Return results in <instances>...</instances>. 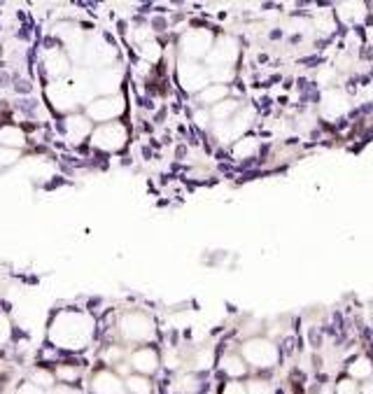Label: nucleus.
I'll return each instance as SVG.
<instances>
[{
	"instance_id": "1",
	"label": "nucleus",
	"mask_w": 373,
	"mask_h": 394,
	"mask_svg": "<svg viewBox=\"0 0 373 394\" xmlns=\"http://www.w3.org/2000/svg\"><path fill=\"white\" fill-rule=\"evenodd\" d=\"M96 320L82 310H59L49 322L47 338L54 350L63 352H79L93 340Z\"/></svg>"
},
{
	"instance_id": "2",
	"label": "nucleus",
	"mask_w": 373,
	"mask_h": 394,
	"mask_svg": "<svg viewBox=\"0 0 373 394\" xmlns=\"http://www.w3.org/2000/svg\"><path fill=\"white\" fill-rule=\"evenodd\" d=\"M238 355L243 357L247 369H254V371H271V369H275L280 364V350H278V345L271 338H259V336L243 340Z\"/></svg>"
},
{
	"instance_id": "3",
	"label": "nucleus",
	"mask_w": 373,
	"mask_h": 394,
	"mask_svg": "<svg viewBox=\"0 0 373 394\" xmlns=\"http://www.w3.org/2000/svg\"><path fill=\"white\" fill-rule=\"evenodd\" d=\"M114 61H117V47L103 33H93L86 38V45L82 52V63L86 66V70L112 68Z\"/></svg>"
},
{
	"instance_id": "4",
	"label": "nucleus",
	"mask_w": 373,
	"mask_h": 394,
	"mask_svg": "<svg viewBox=\"0 0 373 394\" xmlns=\"http://www.w3.org/2000/svg\"><path fill=\"white\" fill-rule=\"evenodd\" d=\"M119 336L129 343H147L154 338V320L143 310H129L117 320Z\"/></svg>"
},
{
	"instance_id": "5",
	"label": "nucleus",
	"mask_w": 373,
	"mask_h": 394,
	"mask_svg": "<svg viewBox=\"0 0 373 394\" xmlns=\"http://www.w3.org/2000/svg\"><path fill=\"white\" fill-rule=\"evenodd\" d=\"M45 96H47V103L56 112H61V115H73L82 105V98H79V93H77V89L73 86V82L68 77L49 79L45 86Z\"/></svg>"
},
{
	"instance_id": "6",
	"label": "nucleus",
	"mask_w": 373,
	"mask_h": 394,
	"mask_svg": "<svg viewBox=\"0 0 373 394\" xmlns=\"http://www.w3.org/2000/svg\"><path fill=\"white\" fill-rule=\"evenodd\" d=\"M91 145L105 154L122 152L126 142H129V129L122 122H110V124H98L91 131Z\"/></svg>"
},
{
	"instance_id": "7",
	"label": "nucleus",
	"mask_w": 373,
	"mask_h": 394,
	"mask_svg": "<svg viewBox=\"0 0 373 394\" xmlns=\"http://www.w3.org/2000/svg\"><path fill=\"white\" fill-rule=\"evenodd\" d=\"M126 112V98L122 93L117 96H96L86 103V117L98 124H110L119 122V117Z\"/></svg>"
},
{
	"instance_id": "8",
	"label": "nucleus",
	"mask_w": 373,
	"mask_h": 394,
	"mask_svg": "<svg viewBox=\"0 0 373 394\" xmlns=\"http://www.w3.org/2000/svg\"><path fill=\"white\" fill-rule=\"evenodd\" d=\"M215 42V33L208 31V28H189L187 33H182L180 38V52H182V59L187 61H206L208 52L213 49Z\"/></svg>"
},
{
	"instance_id": "9",
	"label": "nucleus",
	"mask_w": 373,
	"mask_h": 394,
	"mask_svg": "<svg viewBox=\"0 0 373 394\" xmlns=\"http://www.w3.org/2000/svg\"><path fill=\"white\" fill-rule=\"evenodd\" d=\"M54 35L61 42V49L68 54L70 61H82V52L86 45V33L75 21H61L54 26Z\"/></svg>"
},
{
	"instance_id": "10",
	"label": "nucleus",
	"mask_w": 373,
	"mask_h": 394,
	"mask_svg": "<svg viewBox=\"0 0 373 394\" xmlns=\"http://www.w3.org/2000/svg\"><path fill=\"white\" fill-rule=\"evenodd\" d=\"M175 75H177V84L182 86L187 93H198L210 84L208 68L198 61L180 59V61H177V68H175Z\"/></svg>"
},
{
	"instance_id": "11",
	"label": "nucleus",
	"mask_w": 373,
	"mask_h": 394,
	"mask_svg": "<svg viewBox=\"0 0 373 394\" xmlns=\"http://www.w3.org/2000/svg\"><path fill=\"white\" fill-rule=\"evenodd\" d=\"M240 56V45L233 35L215 38L213 49L206 56V68H233Z\"/></svg>"
},
{
	"instance_id": "12",
	"label": "nucleus",
	"mask_w": 373,
	"mask_h": 394,
	"mask_svg": "<svg viewBox=\"0 0 373 394\" xmlns=\"http://www.w3.org/2000/svg\"><path fill=\"white\" fill-rule=\"evenodd\" d=\"M42 68L49 75V79H66L70 77V59L61 47H45L42 52Z\"/></svg>"
},
{
	"instance_id": "13",
	"label": "nucleus",
	"mask_w": 373,
	"mask_h": 394,
	"mask_svg": "<svg viewBox=\"0 0 373 394\" xmlns=\"http://www.w3.org/2000/svg\"><path fill=\"white\" fill-rule=\"evenodd\" d=\"M91 131L93 122L82 112H73V115L63 117V138L73 145H79L86 138H91Z\"/></svg>"
},
{
	"instance_id": "14",
	"label": "nucleus",
	"mask_w": 373,
	"mask_h": 394,
	"mask_svg": "<svg viewBox=\"0 0 373 394\" xmlns=\"http://www.w3.org/2000/svg\"><path fill=\"white\" fill-rule=\"evenodd\" d=\"M129 364L131 369L136 373H140V376H152V373L159 371V364H161V357L159 352L154 348H149V345H143V348H136L133 352H131L129 357Z\"/></svg>"
},
{
	"instance_id": "15",
	"label": "nucleus",
	"mask_w": 373,
	"mask_h": 394,
	"mask_svg": "<svg viewBox=\"0 0 373 394\" xmlns=\"http://www.w3.org/2000/svg\"><path fill=\"white\" fill-rule=\"evenodd\" d=\"M122 70L112 68H103V70H93V89L98 91V96H117L122 89Z\"/></svg>"
},
{
	"instance_id": "16",
	"label": "nucleus",
	"mask_w": 373,
	"mask_h": 394,
	"mask_svg": "<svg viewBox=\"0 0 373 394\" xmlns=\"http://www.w3.org/2000/svg\"><path fill=\"white\" fill-rule=\"evenodd\" d=\"M320 108H322V117L338 119V117H343L348 112V96L341 89H327V91L322 93Z\"/></svg>"
},
{
	"instance_id": "17",
	"label": "nucleus",
	"mask_w": 373,
	"mask_h": 394,
	"mask_svg": "<svg viewBox=\"0 0 373 394\" xmlns=\"http://www.w3.org/2000/svg\"><path fill=\"white\" fill-rule=\"evenodd\" d=\"M91 390L93 394H126L122 378L114 371H110V369H103V371L93 373Z\"/></svg>"
},
{
	"instance_id": "18",
	"label": "nucleus",
	"mask_w": 373,
	"mask_h": 394,
	"mask_svg": "<svg viewBox=\"0 0 373 394\" xmlns=\"http://www.w3.org/2000/svg\"><path fill=\"white\" fill-rule=\"evenodd\" d=\"M217 366H220V371L226 376L228 380H240L247 376V364L243 362V357L236 355V352H224V355L220 357V362H217Z\"/></svg>"
},
{
	"instance_id": "19",
	"label": "nucleus",
	"mask_w": 373,
	"mask_h": 394,
	"mask_svg": "<svg viewBox=\"0 0 373 394\" xmlns=\"http://www.w3.org/2000/svg\"><path fill=\"white\" fill-rule=\"evenodd\" d=\"M345 376H348V378H352L355 383H364V380H369L373 376V357L357 352V355H355L350 362H348Z\"/></svg>"
},
{
	"instance_id": "20",
	"label": "nucleus",
	"mask_w": 373,
	"mask_h": 394,
	"mask_svg": "<svg viewBox=\"0 0 373 394\" xmlns=\"http://www.w3.org/2000/svg\"><path fill=\"white\" fill-rule=\"evenodd\" d=\"M28 138H26V131L21 126H14V124H5L0 126V147H7V149H19L21 152L26 147Z\"/></svg>"
},
{
	"instance_id": "21",
	"label": "nucleus",
	"mask_w": 373,
	"mask_h": 394,
	"mask_svg": "<svg viewBox=\"0 0 373 394\" xmlns=\"http://www.w3.org/2000/svg\"><path fill=\"white\" fill-rule=\"evenodd\" d=\"M259 154V138H254V135H243V138H238L233 145H231V156L238 159V161H250L252 156Z\"/></svg>"
},
{
	"instance_id": "22",
	"label": "nucleus",
	"mask_w": 373,
	"mask_h": 394,
	"mask_svg": "<svg viewBox=\"0 0 373 394\" xmlns=\"http://www.w3.org/2000/svg\"><path fill=\"white\" fill-rule=\"evenodd\" d=\"M224 98H228V86L224 84H210L203 89V91L196 93V101L201 103V105H206V110H210L213 105H217V103H222Z\"/></svg>"
},
{
	"instance_id": "23",
	"label": "nucleus",
	"mask_w": 373,
	"mask_h": 394,
	"mask_svg": "<svg viewBox=\"0 0 373 394\" xmlns=\"http://www.w3.org/2000/svg\"><path fill=\"white\" fill-rule=\"evenodd\" d=\"M243 108V103L238 98H224L222 103L210 108V117H213V124H222V122H228L231 117L236 115L238 110Z\"/></svg>"
},
{
	"instance_id": "24",
	"label": "nucleus",
	"mask_w": 373,
	"mask_h": 394,
	"mask_svg": "<svg viewBox=\"0 0 373 394\" xmlns=\"http://www.w3.org/2000/svg\"><path fill=\"white\" fill-rule=\"evenodd\" d=\"M124 390L129 394H154V385L147 376H140V373H131L124 380Z\"/></svg>"
},
{
	"instance_id": "25",
	"label": "nucleus",
	"mask_w": 373,
	"mask_h": 394,
	"mask_svg": "<svg viewBox=\"0 0 373 394\" xmlns=\"http://www.w3.org/2000/svg\"><path fill=\"white\" fill-rule=\"evenodd\" d=\"M54 378L59 380L61 385H75L82 378V369L77 364H59L54 369Z\"/></svg>"
},
{
	"instance_id": "26",
	"label": "nucleus",
	"mask_w": 373,
	"mask_h": 394,
	"mask_svg": "<svg viewBox=\"0 0 373 394\" xmlns=\"http://www.w3.org/2000/svg\"><path fill=\"white\" fill-rule=\"evenodd\" d=\"M173 390H175L177 394H198L201 380L196 378V373H182V376H177V380L173 383Z\"/></svg>"
},
{
	"instance_id": "27",
	"label": "nucleus",
	"mask_w": 373,
	"mask_h": 394,
	"mask_svg": "<svg viewBox=\"0 0 373 394\" xmlns=\"http://www.w3.org/2000/svg\"><path fill=\"white\" fill-rule=\"evenodd\" d=\"M138 54H140V59H143L145 63H156V61H161V54H163V52H161L159 42L152 38V40H147V42L140 45V52H138Z\"/></svg>"
},
{
	"instance_id": "28",
	"label": "nucleus",
	"mask_w": 373,
	"mask_h": 394,
	"mask_svg": "<svg viewBox=\"0 0 373 394\" xmlns=\"http://www.w3.org/2000/svg\"><path fill=\"white\" fill-rule=\"evenodd\" d=\"M33 383V385H38L40 390H52V387H56V378H54V371H49V369H35V371L31 373V378H28Z\"/></svg>"
},
{
	"instance_id": "29",
	"label": "nucleus",
	"mask_w": 373,
	"mask_h": 394,
	"mask_svg": "<svg viewBox=\"0 0 373 394\" xmlns=\"http://www.w3.org/2000/svg\"><path fill=\"white\" fill-rule=\"evenodd\" d=\"M215 364V355L213 350H196V355H194V371H208V369H213Z\"/></svg>"
},
{
	"instance_id": "30",
	"label": "nucleus",
	"mask_w": 373,
	"mask_h": 394,
	"mask_svg": "<svg viewBox=\"0 0 373 394\" xmlns=\"http://www.w3.org/2000/svg\"><path fill=\"white\" fill-rule=\"evenodd\" d=\"M100 357H103V362H105L107 366H122L126 352H124V348H119V345H110L107 350H103Z\"/></svg>"
},
{
	"instance_id": "31",
	"label": "nucleus",
	"mask_w": 373,
	"mask_h": 394,
	"mask_svg": "<svg viewBox=\"0 0 373 394\" xmlns=\"http://www.w3.org/2000/svg\"><path fill=\"white\" fill-rule=\"evenodd\" d=\"M245 390H247V394H271L273 392V387H271V383L264 378H252L245 383Z\"/></svg>"
},
{
	"instance_id": "32",
	"label": "nucleus",
	"mask_w": 373,
	"mask_h": 394,
	"mask_svg": "<svg viewBox=\"0 0 373 394\" xmlns=\"http://www.w3.org/2000/svg\"><path fill=\"white\" fill-rule=\"evenodd\" d=\"M9 338H12V320L5 310H0V345L9 343Z\"/></svg>"
},
{
	"instance_id": "33",
	"label": "nucleus",
	"mask_w": 373,
	"mask_h": 394,
	"mask_svg": "<svg viewBox=\"0 0 373 394\" xmlns=\"http://www.w3.org/2000/svg\"><path fill=\"white\" fill-rule=\"evenodd\" d=\"M194 122H196L198 129H210V126H213V117H210V110L198 108L196 112H194Z\"/></svg>"
},
{
	"instance_id": "34",
	"label": "nucleus",
	"mask_w": 373,
	"mask_h": 394,
	"mask_svg": "<svg viewBox=\"0 0 373 394\" xmlns=\"http://www.w3.org/2000/svg\"><path fill=\"white\" fill-rule=\"evenodd\" d=\"M21 152L19 149H7V147H0V166H9V163L19 161Z\"/></svg>"
},
{
	"instance_id": "35",
	"label": "nucleus",
	"mask_w": 373,
	"mask_h": 394,
	"mask_svg": "<svg viewBox=\"0 0 373 394\" xmlns=\"http://www.w3.org/2000/svg\"><path fill=\"white\" fill-rule=\"evenodd\" d=\"M220 394H247V390H245V385L240 380H226V383L222 385Z\"/></svg>"
},
{
	"instance_id": "36",
	"label": "nucleus",
	"mask_w": 373,
	"mask_h": 394,
	"mask_svg": "<svg viewBox=\"0 0 373 394\" xmlns=\"http://www.w3.org/2000/svg\"><path fill=\"white\" fill-rule=\"evenodd\" d=\"M14 394H47L45 390H40L38 385H33L31 380H26V383H21V385L16 387Z\"/></svg>"
},
{
	"instance_id": "37",
	"label": "nucleus",
	"mask_w": 373,
	"mask_h": 394,
	"mask_svg": "<svg viewBox=\"0 0 373 394\" xmlns=\"http://www.w3.org/2000/svg\"><path fill=\"white\" fill-rule=\"evenodd\" d=\"M52 394H82V390H77L73 385H59V387H52Z\"/></svg>"
},
{
	"instance_id": "38",
	"label": "nucleus",
	"mask_w": 373,
	"mask_h": 394,
	"mask_svg": "<svg viewBox=\"0 0 373 394\" xmlns=\"http://www.w3.org/2000/svg\"><path fill=\"white\" fill-rule=\"evenodd\" d=\"M177 364H180V359L175 357V352H168V355L163 357V366H166V369H175Z\"/></svg>"
},
{
	"instance_id": "39",
	"label": "nucleus",
	"mask_w": 373,
	"mask_h": 394,
	"mask_svg": "<svg viewBox=\"0 0 373 394\" xmlns=\"http://www.w3.org/2000/svg\"><path fill=\"white\" fill-rule=\"evenodd\" d=\"M359 394H373V376L364 380V385H359Z\"/></svg>"
}]
</instances>
